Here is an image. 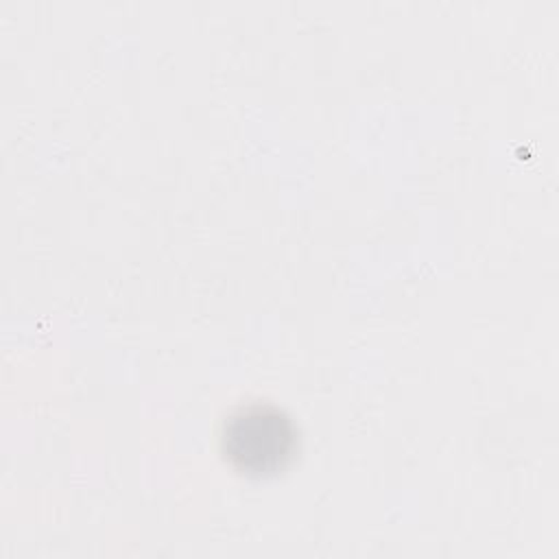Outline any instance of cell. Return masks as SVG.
<instances>
[{
	"instance_id": "obj_1",
	"label": "cell",
	"mask_w": 559,
	"mask_h": 559,
	"mask_svg": "<svg viewBox=\"0 0 559 559\" xmlns=\"http://www.w3.org/2000/svg\"><path fill=\"white\" fill-rule=\"evenodd\" d=\"M297 448L290 417L271 404H249L229 415L223 428L225 459L247 476L284 469Z\"/></svg>"
}]
</instances>
